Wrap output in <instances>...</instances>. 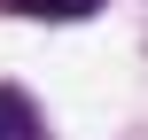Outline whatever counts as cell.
Wrapping results in <instances>:
<instances>
[{
    "instance_id": "obj_1",
    "label": "cell",
    "mask_w": 148,
    "mask_h": 140,
    "mask_svg": "<svg viewBox=\"0 0 148 140\" xmlns=\"http://www.w3.org/2000/svg\"><path fill=\"white\" fill-rule=\"evenodd\" d=\"M0 140H47V117L31 109L23 86H0Z\"/></svg>"
},
{
    "instance_id": "obj_2",
    "label": "cell",
    "mask_w": 148,
    "mask_h": 140,
    "mask_svg": "<svg viewBox=\"0 0 148 140\" xmlns=\"http://www.w3.org/2000/svg\"><path fill=\"white\" fill-rule=\"evenodd\" d=\"M8 16H23V23H86L101 0H0Z\"/></svg>"
}]
</instances>
